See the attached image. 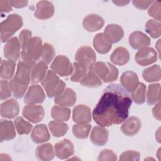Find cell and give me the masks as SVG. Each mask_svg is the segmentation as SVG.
<instances>
[{
    "label": "cell",
    "mask_w": 161,
    "mask_h": 161,
    "mask_svg": "<svg viewBox=\"0 0 161 161\" xmlns=\"http://www.w3.org/2000/svg\"><path fill=\"white\" fill-rule=\"evenodd\" d=\"M108 136L109 131L108 129L101 126H96L91 131L90 140L96 146H103L108 142Z\"/></svg>",
    "instance_id": "cell-21"
},
{
    "label": "cell",
    "mask_w": 161,
    "mask_h": 161,
    "mask_svg": "<svg viewBox=\"0 0 161 161\" xmlns=\"http://www.w3.org/2000/svg\"><path fill=\"white\" fill-rule=\"evenodd\" d=\"M1 100H6L11 96V91L9 87V82L5 79L1 80Z\"/></svg>",
    "instance_id": "cell-45"
},
{
    "label": "cell",
    "mask_w": 161,
    "mask_h": 161,
    "mask_svg": "<svg viewBox=\"0 0 161 161\" xmlns=\"http://www.w3.org/2000/svg\"><path fill=\"white\" fill-rule=\"evenodd\" d=\"M13 123L10 120H0V141H8L16 137V131Z\"/></svg>",
    "instance_id": "cell-23"
},
{
    "label": "cell",
    "mask_w": 161,
    "mask_h": 161,
    "mask_svg": "<svg viewBox=\"0 0 161 161\" xmlns=\"http://www.w3.org/2000/svg\"><path fill=\"white\" fill-rule=\"evenodd\" d=\"M43 51L42 39L38 36H33L25 51L21 52V60L31 64L39 61Z\"/></svg>",
    "instance_id": "cell-5"
},
{
    "label": "cell",
    "mask_w": 161,
    "mask_h": 161,
    "mask_svg": "<svg viewBox=\"0 0 161 161\" xmlns=\"http://www.w3.org/2000/svg\"><path fill=\"white\" fill-rule=\"evenodd\" d=\"M10 4L12 6L16 8H22L26 7L28 5V1H17V0H10Z\"/></svg>",
    "instance_id": "cell-49"
},
{
    "label": "cell",
    "mask_w": 161,
    "mask_h": 161,
    "mask_svg": "<svg viewBox=\"0 0 161 161\" xmlns=\"http://www.w3.org/2000/svg\"><path fill=\"white\" fill-rule=\"evenodd\" d=\"M48 125L52 135L57 138L64 136L69 130L67 124L56 120L50 121Z\"/></svg>",
    "instance_id": "cell-34"
},
{
    "label": "cell",
    "mask_w": 161,
    "mask_h": 161,
    "mask_svg": "<svg viewBox=\"0 0 161 161\" xmlns=\"http://www.w3.org/2000/svg\"><path fill=\"white\" fill-rule=\"evenodd\" d=\"M21 45L16 36L13 37L6 42L4 47V56L8 60L17 61L21 57Z\"/></svg>",
    "instance_id": "cell-12"
},
{
    "label": "cell",
    "mask_w": 161,
    "mask_h": 161,
    "mask_svg": "<svg viewBox=\"0 0 161 161\" xmlns=\"http://www.w3.org/2000/svg\"><path fill=\"white\" fill-rule=\"evenodd\" d=\"M75 60L89 67L96 60V55L94 50L89 46L80 47L75 53Z\"/></svg>",
    "instance_id": "cell-11"
},
{
    "label": "cell",
    "mask_w": 161,
    "mask_h": 161,
    "mask_svg": "<svg viewBox=\"0 0 161 161\" xmlns=\"http://www.w3.org/2000/svg\"><path fill=\"white\" fill-rule=\"evenodd\" d=\"M54 150L57 158L67 159L74 153V144L68 139H63L55 144Z\"/></svg>",
    "instance_id": "cell-13"
},
{
    "label": "cell",
    "mask_w": 161,
    "mask_h": 161,
    "mask_svg": "<svg viewBox=\"0 0 161 161\" xmlns=\"http://www.w3.org/2000/svg\"><path fill=\"white\" fill-rule=\"evenodd\" d=\"M122 87L128 92L131 93L138 87L139 79L137 74L133 71H126L123 72L120 78Z\"/></svg>",
    "instance_id": "cell-19"
},
{
    "label": "cell",
    "mask_w": 161,
    "mask_h": 161,
    "mask_svg": "<svg viewBox=\"0 0 161 161\" xmlns=\"http://www.w3.org/2000/svg\"><path fill=\"white\" fill-rule=\"evenodd\" d=\"M152 114L158 121H160V102H158L152 109Z\"/></svg>",
    "instance_id": "cell-50"
},
{
    "label": "cell",
    "mask_w": 161,
    "mask_h": 161,
    "mask_svg": "<svg viewBox=\"0 0 161 161\" xmlns=\"http://www.w3.org/2000/svg\"><path fill=\"white\" fill-rule=\"evenodd\" d=\"M161 3L160 1H153L148 10V14L154 19L160 21L161 19Z\"/></svg>",
    "instance_id": "cell-43"
},
{
    "label": "cell",
    "mask_w": 161,
    "mask_h": 161,
    "mask_svg": "<svg viewBox=\"0 0 161 161\" xmlns=\"http://www.w3.org/2000/svg\"><path fill=\"white\" fill-rule=\"evenodd\" d=\"M130 60V53L128 50L123 47H118L114 50L110 56V60L117 65H124Z\"/></svg>",
    "instance_id": "cell-28"
},
{
    "label": "cell",
    "mask_w": 161,
    "mask_h": 161,
    "mask_svg": "<svg viewBox=\"0 0 161 161\" xmlns=\"http://www.w3.org/2000/svg\"><path fill=\"white\" fill-rule=\"evenodd\" d=\"M117 6H125L130 3V1H112Z\"/></svg>",
    "instance_id": "cell-51"
},
{
    "label": "cell",
    "mask_w": 161,
    "mask_h": 161,
    "mask_svg": "<svg viewBox=\"0 0 161 161\" xmlns=\"http://www.w3.org/2000/svg\"><path fill=\"white\" fill-rule=\"evenodd\" d=\"M31 31L29 30H23L19 35V41L21 45V51H25L28 46L31 40L32 39Z\"/></svg>",
    "instance_id": "cell-42"
},
{
    "label": "cell",
    "mask_w": 161,
    "mask_h": 161,
    "mask_svg": "<svg viewBox=\"0 0 161 161\" xmlns=\"http://www.w3.org/2000/svg\"><path fill=\"white\" fill-rule=\"evenodd\" d=\"M160 84H151L148 87L147 94V103L149 105H153L160 101Z\"/></svg>",
    "instance_id": "cell-35"
},
{
    "label": "cell",
    "mask_w": 161,
    "mask_h": 161,
    "mask_svg": "<svg viewBox=\"0 0 161 161\" xmlns=\"http://www.w3.org/2000/svg\"><path fill=\"white\" fill-rule=\"evenodd\" d=\"M55 55V50L53 46L50 43H45L43 45L42 53L38 62H42L48 65L53 60Z\"/></svg>",
    "instance_id": "cell-39"
},
{
    "label": "cell",
    "mask_w": 161,
    "mask_h": 161,
    "mask_svg": "<svg viewBox=\"0 0 161 161\" xmlns=\"http://www.w3.org/2000/svg\"><path fill=\"white\" fill-rule=\"evenodd\" d=\"M88 71V67L78 62H74L73 72L70 77V80L74 82H80L86 75Z\"/></svg>",
    "instance_id": "cell-36"
},
{
    "label": "cell",
    "mask_w": 161,
    "mask_h": 161,
    "mask_svg": "<svg viewBox=\"0 0 161 161\" xmlns=\"http://www.w3.org/2000/svg\"><path fill=\"white\" fill-rule=\"evenodd\" d=\"M143 78L148 82H158L161 78V69L159 65H153L145 69L142 72Z\"/></svg>",
    "instance_id": "cell-30"
},
{
    "label": "cell",
    "mask_w": 161,
    "mask_h": 161,
    "mask_svg": "<svg viewBox=\"0 0 161 161\" xmlns=\"http://www.w3.org/2000/svg\"><path fill=\"white\" fill-rule=\"evenodd\" d=\"M80 84L84 87L96 88L103 84L101 79L92 70H89L86 75L80 80Z\"/></svg>",
    "instance_id": "cell-31"
},
{
    "label": "cell",
    "mask_w": 161,
    "mask_h": 161,
    "mask_svg": "<svg viewBox=\"0 0 161 161\" xmlns=\"http://www.w3.org/2000/svg\"><path fill=\"white\" fill-rule=\"evenodd\" d=\"M16 62L11 60H1L0 77L2 79H11L15 71Z\"/></svg>",
    "instance_id": "cell-32"
},
{
    "label": "cell",
    "mask_w": 161,
    "mask_h": 161,
    "mask_svg": "<svg viewBox=\"0 0 161 161\" xmlns=\"http://www.w3.org/2000/svg\"><path fill=\"white\" fill-rule=\"evenodd\" d=\"M93 46L99 53L105 54L111 50L112 43L108 40L103 33H99L93 38Z\"/></svg>",
    "instance_id": "cell-26"
},
{
    "label": "cell",
    "mask_w": 161,
    "mask_h": 161,
    "mask_svg": "<svg viewBox=\"0 0 161 161\" xmlns=\"http://www.w3.org/2000/svg\"><path fill=\"white\" fill-rule=\"evenodd\" d=\"M140 154L138 152L135 150H126L120 155L119 160H140Z\"/></svg>",
    "instance_id": "cell-44"
},
{
    "label": "cell",
    "mask_w": 161,
    "mask_h": 161,
    "mask_svg": "<svg viewBox=\"0 0 161 161\" xmlns=\"http://www.w3.org/2000/svg\"><path fill=\"white\" fill-rule=\"evenodd\" d=\"M48 65L42 62H36L32 67L30 74V81L31 84H38L45 77L47 70Z\"/></svg>",
    "instance_id": "cell-27"
},
{
    "label": "cell",
    "mask_w": 161,
    "mask_h": 161,
    "mask_svg": "<svg viewBox=\"0 0 161 161\" xmlns=\"http://www.w3.org/2000/svg\"><path fill=\"white\" fill-rule=\"evenodd\" d=\"M72 119L77 123H89L92 120L90 108L84 104L75 106L72 110Z\"/></svg>",
    "instance_id": "cell-15"
},
{
    "label": "cell",
    "mask_w": 161,
    "mask_h": 161,
    "mask_svg": "<svg viewBox=\"0 0 161 161\" xmlns=\"http://www.w3.org/2000/svg\"><path fill=\"white\" fill-rule=\"evenodd\" d=\"M50 68L57 75L67 77L73 72V65L68 57L60 55L57 56L50 65Z\"/></svg>",
    "instance_id": "cell-7"
},
{
    "label": "cell",
    "mask_w": 161,
    "mask_h": 161,
    "mask_svg": "<svg viewBox=\"0 0 161 161\" xmlns=\"http://www.w3.org/2000/svg\"><path fill=\"white\" fill-rule=\"evenodd\" d=\"M0 9L3 13H9L12 11V6L9 1H0Z\"/></svg>",
    "instance_id": "cell-48"
},
{
    "label": "cell",
    "mask_w": 161,
    "mask_h": 161,
    "mask_svg": "<svg viewBox=\"0 0 161 161\" xmlns=\"http://www.w3.org/2000/svg\"><path fill=\"white\" fill-rule=\"evenodd\" d=\"M117 155L111 150L104 149L101 152L97 157V160H116Z\"/></svg>",
    "instance_id": "cell-46"
},
{
    "label": "cell",
    "mask_w": 161,
    "mask_h": 161,
    "mask_svg": "<svg viewBox=\"0 0 161 161\" xmlns=\"http://www.w3.org/2000/svg\"><path fill=\"white\" fill-rule=\"evenodd\" d=\"M19 113L18 101L14 99H8L1 104V116L8 119H13Z\"/></svg>",
    "instance_id": "cell-17"
},
{
    "label": "cell",
    "mask_w": 161,
    "mask_h": 161,
    "mask_svg": "<svg viewBox=\"0 0 161 161\" xmlns=\"http://www.w3.org/2000/svg\"><path fill=\"white\" fill-rule=\"evenodd\" d=\"M135 61L141 66H147L155 63L157 60V53L152 47H143L136 53Z\"/></svg>",
    "instance_id": "cell-8"
},
{
    "label": "cell",
    "mask_w": 161,
    "mask_h": 161,
    "mask_svg": "<svg viewBox=\"0 0 161 161\" xmlns=\"http://www.w3.org/2000/svg\"><path fill=\"white\" fill-rule=\"evenodd\" d=\"M153 3V1H137V0H133L132 1V3L135 7L136 8L141 9V10H145L147 9L151 4Z\"/></svg>",
    "instance_id": "cell-47"
},
{
    "label": "cell",
    "mask_w": 161,
    "mask_h": 161,
    "mask_svg": "<svg viewBox=\"0 0 161 161\" xmlns=\"http://www.w3.org/2000/svg\"><path fill=\"white\" fill-rule=\"evenodd\" d=\"M91 125L88 123H78L73 125L72 133L74 136L79 139H86L91 131Z\"/></svg>",
    "instance_id": "cell-37"
},
{
    "label": "cell",
    "mask_w": 161,
    "mask_h": 161,
    "mask_svg": "<svg viewBox=\"0 0 161 161\" xmlns=\"http://www.w3.org/2000/svg\"><path fill=\"white\" fill-rule=\"evenodd\" d=\"M129 44L133 49H140L148 47L150 44V38L144 33L136 31L132 32L128 38Z\"/></svg>",
    "instance_id": "cell-22"
},
{
    "label": "cell",
    "mask_w": 161,
    "mask_h": 161,
    "mask_svg": "<svg viewBox=\"0 0 161 161\" xmlns=\"http://www.w3.org/2000/svg\"><path fill=\"white\" fill-rule=\"evenodd\" d=\"M70 109L67 107L55 105L52 108L51 116L53 119L58 121H67L70 116Z\"/></svg>",
    "instance_id": "cell-33"
},
{
    "label": "cell",
    "mask_w": 161,
    "mask_h": 161,
    "mask_svg": "<svg viewBox=\"0 0 161 161\" xmlns=\"http://www.w3.org/2000/svg\"><path fill=\"white\" fill-rule=\"evenodd\" d=\"M41 84L48 97L52 98L60 94L65 89L66 84L52 70H48Z\"/></svg>",
    "instance_id": "cell-3"
},
{
    "label": "cell",
    "mask_w": 161,
    "mask_h": 161,
    "mask_svg": "<svg viewBox=\"0 0 161 161\" xmlns=\"http://www.w3.org/2000/svg\"><path fill=\"white\" fill-rule=\"evenodd\" d=\"M104 25V19L96 14L86 16L82 21L84 28L89 32H94L101 29Z\"/></svg>",
    "instance_id": "cell-20"
},
{
    "label": "cell",
    "mask_w": 161,
    "mask_h": 161,
    "mask_svg": "<svg viewBox=\"0 0 161 161\" xmlns=\"http://www.w3.org/2000/svg\"><path fill=\"white\" fill-rule=\"evenodd\" d=\"M35 64H28L23 60L19 61L17 65L15 75L13 79H10V80L19 86L28 87V85L31 82V70Z\"/></svg>",
    "instance_id": "cell-6"
},
{
    "label": "cell",
    "mask_w": 161,
    "mask_h": 161,
    "mask_svg": "<svg viewBox=\"0 0 161 161\" xmlns=\"http://www.w3.org/2000/svg\"><path fill=\"white\" fill-rule=\"evenodd\" d=\"M131 103L130 95L121 85L111 84L103 92L92 111V118L103 127L121 124L128 118Z\"/></svg>",
    "instance_id": "cell-1"
},
{
    "label": "cell",
    "mask_w": 161,
    "mask_h": 161,
    "mask_svg": "<svg viewBox=\"0 0 161 161\" xmlns=\"http://www.w3.org/2000/svg\"><path fill=\"white\" fill-rule=\"evenodd\" d=\"M93 71L104 82H111L118 78V69L113 64L104 62H95L88 68Z\"/></svg>",
    "instance_id": "cell-4"
},
{
    "label": "cell",
    "mask_w": 161,
    "mask_h": 161,
    "mask_svg": "<svg viewBox=\"0 0 161 161\" xmlns=\"http://www.w3.org/2000/svg\"><path fill=\"white\" fill-rule=\"evenodd\" d=\"M145 31L152 38H159L161 35L160 21L153 19H149L145 24Z\"/></svg>",
    "instance_id": "cell-38"
},
{
    "label": "cell",
    "mask_w": 161,
    "mask_h": 161,
    "mask_svg": "<svg viewBox=\"0 0 161 161\" xmlns=\"http://www.w3.org/2000/svg\"><path fill=\"white\" fill-rule=\"evenodd\" d=\"M14 126L17 132L19 135L29 134L33 128V125L21 116H18L15 119Z\"/></svg>",
    "instance_id": "cell-41"
},
{
    "label": "cell",
    "mask_w": 161,
    "mask_h": 161,
    "mask_svg": "<svg viewBox=\"0 0 161 161\" xmlns=\"http://www.w3.org/2000/svg\"><path fill=\"white\" fill-rule=\"evenodd\" d=\"M46 98L45 93L42 87L37 84L31 86L25 95L24 103L26 104L42 103Z\"/></svg>",
    "instance_id": "cell-9"
},
{
    "label": "cell",
    "mask_w": 161,
    "mask_h": 161,
    "mask_svg": "<svg viewBox=\"0 0 161 161\" xmlns=\"http://www.w3.org/2000/svg\"><path fill=\"white\" fill-rule=\"evenodd\" d=\"M123 123L120 128L121 131L128 136H133L136 135L142 127L141 120L135 116L130 117Z\"/></svg>",
    "instance_id": "cell-16"
},
{
    "label": "cell",
    "mask_w": 161,
    "mask_h": 161,
    "mask_svg": "<svg viewBox=\"0 0 161 161\" xmlns=\"http://www.w3.org/2000/svg\"><path fill=\"white\" fill-rule=\"evenodd\" d=\"M22 114L26 119L35 124L43 119L45 111L41 105L28 104L23 108Z\"/></svg>",
    "instance_id": "cell-10"
},
{
    "label": "cell",
    "mask_w": 161,
    "mask_h": 161,
    "mask_svg": "<svg viewBox=\"0 0 161 161\" xmlns=\"http://www.w3.org/2000/svg\"><path fill=\"white\" fill-rule=\"evenodd\" d=\"M77 96L74 91L67 87L60 94L55 97L54 103L60 106L71 107L75 104Z\"/></svg>",
    "instance_id": "cell-18"
},
{
    "label": "cell",
    "mask_w": 161,
    "mask_h": 161,
    "mask_svg": "<svg viewBox=\"0 0 161 161\" xmlns=\"http://www.w3.org/2000/svg\"><path fill=\"white\" fill-rule=\"evenodd\" d=\"M32 141L35 143H42L48 141L50 135L47 126L44 124L36 125L31 134Z\"/></svg>",
    "instance_id": "cell-25"
},
{
    "label": "cell",
    "mask_w": 161,
    "mask_h": 161,
    "mask_svg": "<svg viewBox=\"0 0 161 161\" xmlns=\"http://www.w3.org/2000/svg\"><path fill=\"white\" fill-rule=\"evenodd\" d=\"M103 33L111 43L119 42L124 36V31L122 27L116 24L107 25Z\"/></svg>",
    "instance_id": "cell-24"
},
{
    "label": "cell",
    "mask_w": 161,
    "mask_h": 161,
    "mask_svg": "<svg viewBox=\"0 0 161 161\" xmlns=\"http://www.w3.org/2000/svg\"><path fill=\"white\" fill-rule=\"evenodd\" d=\"M55 13L53 4L48 1H40L36 4L34 16L38 19L45 20L52 18Z\"/></svg>",
    "instance_id": "cell-14"
},
{
    "label": "cell",
    "mask_w": 161,
    "mask_h": 161,
    "mask_svg": "<svg viewBox=\"0 0 161 161\" xmlns=\"http://www.w3.org/2000/svg\"><path fill=\"white\" fill-rule=\"evenodd\" d=\"M130 97L136 104H143L146 98V86L142 82L139 83L137 88L131 93Z\"/></svg>",
    "instance_id": "cell-40"
},
{
    "label": "cell",
    "mask_w": 161,
    "mask_h": 161,
    "mask_svg": "<svg viewBox=\"0 0 161 161\" xmlns=\"http://www.w3.org/2000/svg\"><path fill=\"white\" fill-rule=\"evenodd\" d=\"M23 25L22 17L18 14H9L0 24V33L3 43L7 42L11 39L14 33L19 30Z\"/></svg>",
    "instance_id": "cell-2"
},
{
    "label": "cell",
    "mask_w": 161,
    "mask_h": 161,
    "mask_svg": "<svg viewBox=\"0 0 161 161\" xmlns=\"http://www.w3.org/2000/svg\"><path fill=\"white\" fill-rule=\"evenodd\" d=\"M35 156L39 160L48 161L53 159L55 150L53 145L50 143H47L38 146L35 150Z\"/></svg>",
    "instance_id": "cell-29"
}]
</instances>
